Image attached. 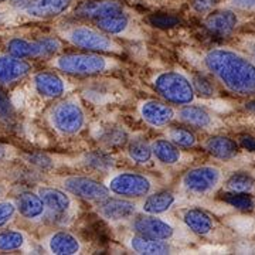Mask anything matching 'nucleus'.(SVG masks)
<instances>
[{
	"label": "nucleus",
	"mask_w": 255,
	"mask_h": 255,
	"mask_svg": "<svg viewBox=\"0 0 255 255\" xmlns=\"http://www.w3.org/2000/svg\"><path fill=\"white\" fill-rule=\"evenodd\" d=\"M206 71L228 92L251 98L255 97V63L231 48H211L201 57Z\"/></svg>",
	"instance_id": "obj_1"
},
{
	"label": "nucleus",
	"mask_w": 255,
	"mask_h": 255,
	"mask_svg": "<svg viewBox=\"0 0 255 255\" xmlns=\"http://www.w3.org/2000/svg\"><path fill=\"white\" fill-rule=\"evenodd\" d=\"M48 65L65 75L74 77H92L101 74L114 73L122 68V63L111 54L102 53H60L51 57Z\"/></svg>",
	"instance_id": "obj_2"
},
{
	"label": "nucleus",
	"mask_w": 255,
	"mask_h": 255,
	"mask_svg": "<svg viewBox=\"0 0 255 255\" xmlns=\"http://www.w3.org/2000/svg\"><path fill=\"white\" fill-rule=\"evenodd\" d=\"M57 36L67 44L82 51L102 53V54H122L124 47L117 38L105 34L100 28L88 24H65L57 30Z\"/></svg>",
	"instance_id": "obj_3"
},
{
	"label": "nucleus",
	"mask_w": 255,
	"mask_h": 255,
	"mask_svg": "<svg viewBox=\"0 0 255 255\" xmlns=\"http://www.w3.org/2000/svg\"><path fill=\"white\" fill-rule=\"evenodd\" d=\"M47 122L58 136L74 137L87 127V112L77 98H60L47 112Z\"/></svg>",
	"instance_id": "obj_4"
},
{
	"label": "nucleus",
	"mask_w": 255,
	"mask_h": 255,
	"mask_svg": "<svg viewBox=\"0 0 255 255\" xmlns=\"http://www.w3.org/2000/svg\"><path fill=\"white\" fill-rule=\"evenodd\" d=\"M105 184L112 196L139 200L160 187L159 180L152 174L139 170H118L111 173Z\"/></svg>",
	"instance_id": "obj_5"
},
{
	"label": "nucleus",
	"mask_w": 255,
	"mask_h": 255,
	"mask_svg": "<svg viewBox=\"0 0 255 255\" xmlns=\"http://www.w3.org/2000/svg\"><path fill=\"white\" fill-rule=\"evenodd\" d=\"M152 88L166 102L172 105H189L196 100V91L191 80L184 73L167 70L156 74L152 80Z\"/></svg>",
	"instance_id": "obj_6"
},
{
	"label": "nucleus",
	"mask_w": 255,
	"mask_h": 255,
	"mask_svg": "<svg viewBox=\"0 0 255 255\" xmlns=\"http://www.w3.org/2000/svg\"><path fill=\"white\" fill-rule=\"evenodd\" d=\"M63 40L58 36L40 37L37 40H27L21 37H13L6 44L7 53L26 60H50L51 57L63 51Z\"/></svg>",
	"instance_id": "obj_7"
},
{
	"label": "nucleus",
	"mask_w": 255,
	"mask_h": 255,
	"mask_svg": "<svg viewBox=\"0 0 255 255\" xmlns=\"http://www.w3.org/2000/svg\"><path fill=\"white\" fill-rule=\"evenodd\" d=\"M223 183V170L213 164H203L189 169L182 174L179 186L191 196H207L219 189Z\"/></svg>",
	"instance_id": "obj_8"
},
{
	"label": "nucleus",
	"mask_w": 255,
	"mask_h": 255,
	"mask_svg": "<svg viewBox=\"0 0 255 255\" xmlns=\"http://www.w3.org/2000/svg\"><path fill=\"white\" fill-rule=\"evenodd\" d=\"M55 182H57V186L63 187L64 190L73 194L75 199H81V200L95 203V204L111 196V191L108 190L105 183L90 176L68 174V176L57 177Z\"/></svg>",
	"instance_id": "obj_9"
},
{
	"label": "nucleus",
	"mask_w": 255,
	"mask_h": 255,
	"mask_svg": "<svg viewBox=\"0 0 255 255\" xmlns=\"http://www.w3.org/2000/svg\"><path fill=\"white\" fill-rule=\"evenodd\" d=\"M130 230L133 233L142 234L146 237L170 241L177 237L179 228L174 226L170 220L164 219L163 216H152L145 213H137L133 219L129 221Z\"/></svg>",
	"instance_id": "obj_10"
},
{
	"label": "nucleus",
	"mask_w": 255,
	"mask_h": 255,
	"mask_svg": "<svg viewBox=\"0 0 255 255\" xmlns=\"http://www.w3.org/2000/svg\"><path fill=\"white\" fill-rule=\"evenodd\" d=\"M95 211L110 224L129 223L139 213V203L132 199L110 196L95 204Z\"/></svg>",
	"instance_id": "obj_11"
},
{
	"label": "nucleus",
	"mask_w": 255,
	"mask_h": 255,
	"mask_svg": "<svg viewBox=\"0 0 255 255\" xmlns=\"http://www.w3.org/2000/svg\"><path fill=\"white\" fill-rule=\"evenodd\" d=\"M37 194L44 201L48 214L58 217H71L78 209L75 197L60 186H38Z\"/></svg>",
	"instance_id": "obj_12"
},
{
	"label": "nucleus",
	"mask_w": 255,
	"mask_h": 255,
	"mask_svg": "<svg viewBox=\"0 0 255 255\" xmlns=\"http://www.w3.org/2000/svg\"><path fill=\"white\" fill-rule=\"evenodd\" d=\"M95 27H98L105 34L114 38H128V40H140L143 38L142 28L136 21L127 14L125 11H119L107 17L95 21Z\"/></svg>",
	"instance_id": "obj_13"
},
{
	"label": "nucleus",
	"mask_w": 255,
	"mask_h": 255,
	"mask_svg": "<svg viewBox=\"0 0 255 255\" xmlns=\"http://www.w3.org/2000/svg\"><path fill=\"white\" fill-rule=\"evenodd\" d=\"M137 114L142 122L152 129H163L176 119V110L163 100L140 101Z\"/></svg>",
	"instance_id": "obj_14"
},
{
	"label": "nucleus",
	"mask_w": 255,
	"mask_h": 255,
	"mask_svg": "<svg viewBox=\"0 0 255 255\" xmlns=\"http://www.w3.org/2000/svg\"><path fill=\"white\" fill-rule=\"evenodd\" d=\"M31 81L36 94L43 100L57 101L67 92V81L54 71H38Z\"/></svg>",
	"instance_id": "obj_15"
},
{
	"label": "nucleus",
	"mask_w": 255,
	"mask_h": 255,
	"mask_svg": "<svg viewBox=\"0 0 255 255\" xmlns=\"http://www.w3.org/2000/svg\"><path fill=\"white\" fill-rule=\"evenodd\" d=\"M73 4L74 0H30L21 10L34 20H53L65 14Z\"/></svg>",
	"instance_id": "obj_16"
},
{
	"label": "nucleus",
	"mask_w": 255,
	"mask_h": 255,
	"mask_svg": "<svg viewBox=\"0 0 255 255\" xmlns=\"http://www.w3.org/2000/svg\"><path fill=\"white\" fill-rule=\"evenodd\" d=\"M33 71V65L26 58L9 53H0V85H13L24 80Z\"/></svg>",
	"instance_id": "obj_17"
},
{
	"label": "nucleus",
	"mask_w": 255,
	"mask_h": 255,
	"mask_svg": "<svg viewBox=\"0 0 255 255\" xmlns=\"http://www.w3.org/2000/svg\"><path fill=\"white\" fill-rule=\"evenodd\" d=\"M43 246L48 254L54 255H77L81 254L84 250L81 240L67 230H58L48 234L43 241Z\"/></svg>",
	"instance_id": "obj_18"
},
{
	"label": "nucleus",
	"mask_w": 255,
	"mask_h": 255,
	"mask_svg": "<svg viewBox=\"0 0 255 255\" xmlns=\"http://www.w3.org/2000/svg\"><path fill=\"white\" fill-rule=\"evenodd\" d=\"M119 11H125L124 4L118 0H87L80 3L75 7V16L84 20L97 21L100 18L115 14Z\"/></svg>",
	"instance_id": "obj_19"
},
{
	"label": "nucleus",
	"mask_w": 255,
	"mask_h": 255,
	"mask_svg": "<svg viewBox=\"0 0 255 255\" xmlns=\"http://www.w3.org/2000/svg\"><path fill=\"white\" fill-rule=\"evenodd\" d=\"M177 204L176 193L170 190H155L143 197L139 203V213L152 214V216H164Z\"/></svg>",
	"instance_id": "obj_20"
},
{
	"label": "nucleus",
	"mask_w": 255,
	"mask_h": 255,
	"mask_svg": "<svg viewBox=\"0 0 255 255\" xmlns=\"http://www.w3.org/2000/svg\"><path fill=\"white\" fill-rule=\"evenodd\" d=\"M176 118L187 127L199 128V129H214L219 124V119L210 111L191 104L183 105L180 107V110L176 111Z\"/></svg>",
	"instance_id": "obj_21"
},
{
	"label": "nucleus",
	"mask_w": 255,
	"mask_h": 255,
	"mask_svg": "<svg viewBox=\"0 0 255 255\" xmlns=\"http://www.w3.org/2000/svg\"><path fill=\"white\" fill-rule=\"evenodd\" d=\"M127 246L135 254L142 255H164L172 254L174 251L170 241L146 237L137 233H133L132 236L127 238Z\"/></svg>",
	"instance_id": "obj_22"
},
{
	"label": "nucleus",
	"mask_w": 255,
	"mask_h": 255,
	"mask_svg": "<svg viewBox=\"0 0 255 255\" xmlns=\"http://www.w3.org/2000/svg\"><path fill=\"white\" fill-rule=\"evenodd\" d=\"M14 203L18 214L28 221H41L48 216L46 204L37 191H23Z\"/></svg>",
	"instance_id": "obj_23"
},
{
	"label": "nucleus",
	"mask_w": 255,
	"mask_h": 255,
	"mask_svg": "<svg viewBox=\"0 0 255 255\" xmlns=\"http://www.w3.org/2000/svg\"><path fill=\"white\" fill-rule=\"evenodd\" d=\"M182 221L189 231L199 237H207L216 228V221L209 213L196 207L183 210Z\"/></svg>",
	"instance_id": "obj_24"
},
{
	"label": "nucleus",
	"mask_w": 255,
	"mask_h": 255,
	"mask_svg": "<svg viewBox=\"0 0 255 255\" xmlns=\"http://www.w3.org/2000/svg\"><path fill=\"white\" fill-rule=\"evenodd\" d=\"M153 159L164 167H176L183 162L182 147L172 143L166 137H157L150 142Z\"/></svg>",
	"instance_id": "obj_25"
},
{
	"label": "nucleus",
	"mask_w": 255,
	"mask_h": 255,
	"mask_svg": "<svg viewBox=\"0 0 255 255\" xmlns=\"http://www.w3.org/2000/svg\"><path fill=\"white\" fill-rule=\"evenodd\" d=\"M204 26L214 34L226 36L238 26V14L234 10L228 9L210 11L204 20Z\"/></svg>",
	"instance_id": "obj_26"
},
{
	"label": "nucleus",
	"mask_w": 255,
	"mask_h": 255,
	"mask_svg": "<svg viewBox=\"0 0 255 255\" xmlns=\"http://www.w3.org/2000/svg\"><path fill=\"white\" fill-rule=\"evenodd\" d=\"M204 149L211 156H214L217 159L227 160V159H233L234 156L237 155L240 146H238L236 140L230 139L228 136L214 135V136H210L204 142Z\"/></svg>",
	"instance_id": "obj_27"
},
{
	"label": "nucleus",
	"mask_w": 255,
	"mask_h": 255,
	"mask_svg": "<svg viewBox=\"0 0 255 255\" xmlns=\"http://www.w3.org/2000/svg\"><path fill=\"white\" fill-rule=\"evenodd\" d=\"M127 156L133 163L140 164V166L149 164L153 160V152H152L150 142L143 137L129 140L127 146Z\"/></svg>",
	"instance_id": "obj_28"
},
{
	"label": "nucleus",
	"mask_w": 255,
	"mask_h": 255,
	"mask_svg": "<svg viewBox=\"0 0 255 255\" xmlns=\"http://www.w3.org/2000/svg\"><path fill=\"white\" fill-rule=\"evenodd\" d=\"M164 137L169 139L176 146L183 147V149H190V147H194L197 145V137L194 135V132L190 130L189 128L167 125L166 130H164Z\"/></svg>",
	"instance_id": "obj_29"
},
{
	"label": "nucleus",
	"mask_w": 255,
	"mask_h": 255,
	"mask_svg": "<svg viewBox=\"0 0 255 255\" xmlns=\"http://www.w3.org/2000/svg\"><path fill=\"white\" fill-rule=\"evenodd\" d=\"M27 244V238L20 230H3L0 231V251L10 253L23 250Z\"/></svg>",
	"instance_id": "obj_30"
},
{
	"label": "nucleus",
	"mask_w": 255,
	"mask_h": 255,
	"mask_svg": "<svg viewBox=\"0 0 255 255\" xmlns=\"http://www.w3.org/2000/svg\"><path fill=\"white\" fill-rule=\"evenodd\" d=\"M226 190L234 193H251L255 189V180L247 173L231 174L226 182Z\"/></svg>",
	"instance_id": "obj_31"
},
{
	"label": "nucleus",
	"mask_w": 255,
	"mask_h": 255,
	"mask_svg": "<svg viewBox=\"0 0 255 255\" xmlns=\"http://www.w3.org/2000/svg\"><path fill=\"white\" fill-rule=\"evenodd\" d=\"M223 200L230 204L234 209L241 210V211H251L255 207L254 199L250 196V193H234V191H227L223 197Z\"/></svg>",
	"instance_id": "obj_32"
},
{
	"label": "nucleus",
	"mask_w": 255,
	"mask_h": 255,
	"mask_svg": "<svg viewBox=\"0 0 255 255\" xmlns=\"http://www.w3.org/2000/svg\"><path fill=\"white\" fill-rule=\"evenodd\" d=\"M110 157L104 153H87L84 156V164L87 167H91V169H95V170H107L112 167V163H111Z\"/></svg>",
	"instance_id": "obj_33"
},
{
	"label": "nucleus",
	"mask_w": 255,
	"mask_h": 255,
	"mask_svg": "<svg viewBox=\"0 0 255 255\" xmlns=\"http://www.w3.org/2000/svg\"><path fill=\"white\" fill-rule=\"evenodd\" d=\"M191 82H193V87H194V91H196V95L199 94L203 98H210L216 94V90H214V85L204 77L201 75H193L190 78Z\"/></svg>",
	"instance_id": "obj_34"
},
{
	"label": "nucleus",
	"mask_w": 255,
	"mask_h": 255,
	"mask_svg": "<svg viewBox=\"0 0 255 255\" xmlns=\"http://www.w3.org/2000/svg\"><path fill=\"white\" fill-rule=\"evenodd\" d=\"M14 117H16V111H14L11 101L6 95V92L0 88V121L9 124V122L14 121Z\"/></svg>",
	"instance_id": "obj_35"
},
{
	"label": "nucleus",
	"mask_w": 255,
	"mask_h": 255,
	"mask_svg": "<svg viewBox=\"0 0 255 255\" xmlns=\"http://www.w3.org/2000/svg\"><path fill=\"white\" fill-rule=\"evenodd\" d=\"M102 140L108 146H121L128 142V135L122 128H111L102 136Z\"/></svg>",
	"instance_id": "obj_36"
},
{
	"label": "nucleus",
	"mask_w": 255,
	"mask_h": 255,
	"mask_svg": "<svg viewBox=\"0 0 255 255\" xmlns=\"http://www.w3.org/2000/svg\"><path fill=\"white\" fill-rule=\"evenodd\" d=\"M17 214L16 203L11 200L0 201V228L6 227Z\"/></svg>",
	"instance_id": "obj_37"
},
{
	"label": "nucleus",
	"mask_w": 255,
	"mask_h": 255,
	"mask_svg": "<svg viewBox=\"0 0 255 255\" xmlns=\"http://www.w3.org/2000/svg\"><path fill=\"white\" fill-rule=\"evenodd\" d=\"M231 9L240 11H255V0H227Z\"/></svg>",
	"instance_id": "obj_38"
},
{
	"label": "nucleus",
	"mask_w": 255,
	"mask_h": 255,
	"mask_svg": "<svg viewBox=\"0 0 255 255\" xmlns=\"http://www.w3.org/2000/svg\"><path fill=\"white\" fill-rule=\"evenodd\" d=\"M152 21L153 24H156L157 27H173L176 24L180 23V20L177 17H173V16H155L152 17Z\"/></svg>",
	"instance_id": "obj_39"
},
{
	"label": "nucleus",
	"mask_w": 255,
	"mask_h": 255,
	"mask_svg": "<svg viewBox=\"0 0 255 255\" xmlns=\"http://www.w3.org/2000/svg\"><path fill=\"white\" fill-rule=\"evenodd\" d=\"M216 3L217 0H193L191 6L197 13H210Z\"/></svg>",
	"instance_id": "obj_40"
},
{
	"label": "nucleus",
	"mask_w": 255,
	"mask_h": 255,
	"mask_svg": "<svg viewBox=\"0 0 255 255\" xmlns=\"http://www.w3.org/2000/svg\"><path fill=\"white\" fill-rule=\"evenodd\" d=\"M238 143L248 152H255V136L251 135H241L238 137Z\"/></svg>",
	"instance_id": "obj_41"
},
{
	"label": "nucleus",
	"mask_w": 255,
	"mask_h": 255,
	"mask_svg": "<svg viewBox=\"0 0 255 255\" xmlns=\"http://www.w3.org/2000/svg\"><path fill=\"white\" fill-rule=\"evenodd\" d=\"M10 153H11V149H10L9 146L0 143V163H3L4 160H7L10 157Z\"/></svg>",
	"instance_id": "obj_42"
},
{
	"label": "nucleus",
	"mask_w": 255,
	"mask_h": 255,
	"mask_svg": "<svg viewBox=\"0 0 255 255\" xmlns=\"http://www.w3.org/2000/svg\"><path fill=\"white\" fill-rule=\"evenodd\" d=\"M246 110L248 111V112H251V114H254V115H255V98H254V100L250 101V102H247Z\"/></svg>",
	"instance_id": "obj_43"
},
{
	"label": "nucleus",
	"mask_w": 255,
	"mask_h": 255,
	"mask_svg": "<svg viewBox=\"0 0 255 255\" xmlns=\"http://www.w3.org/2000/svg\"><path fill=\"white\" fill-rule=\"evenodd\" d=\"M250 55H251L250 58H251V60L255 63V44L254 46H251V48H250Z\"/></svg>",
	"instance_id": "obj_44"
},
{
	"label": "nucleus",
	"mask_w": 255,
	"mask_h": 255,
	"mask_svg": "<svg viewBox=\"0 0 255 255\" xmlns=\"http://www.w3.org/2000/svg\"><path fill=\"white\" fill-rule=\"evenodd\" d=\"M1 1H6V0H0V3H1Z\"/></svg>",
	"instance_id": "obj_45"
}]
</instances>
